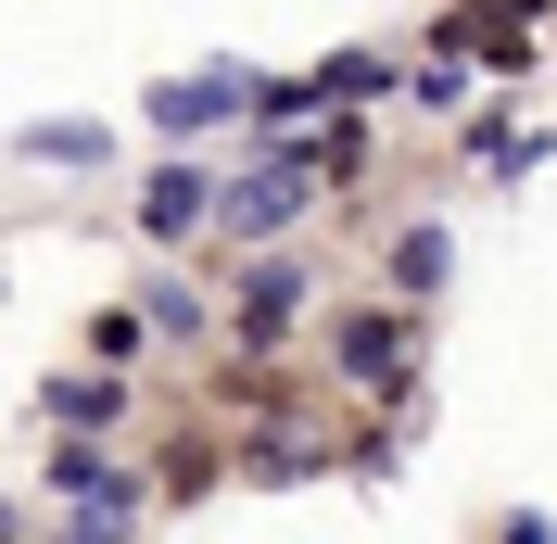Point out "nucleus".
I'll return each mask as SVG.
<instances>
[{
    "label": "nucleus",
    "mask_w": 557,
    "mask_h": 544,
    "mask_svg": "<svg viewBox=\"0 0 557 544\" xmlns=\"http://www.w3.org/2000/svg\"><path fill=\"white\" fill-rule=\"evenodd\" d=\"M228 102H253V76H242V64H215V76H177V89H152V114H165V127H215Z\"/></svg>",
    "instance_id": "nucleus-1"
},
{
    "label": "nucleus",
    "mask_w": 557,
    "mask_h": 544,
    "mask_svg": "<svg viewBox=\"0 0 557 544\" xmlns=\"http://www.w3.org/2000/svg\"><path fill=\"white\" fill-rule=\"evenodd\" d=\"M26 165H102V127H76V114H64V127H26Z\"/></svg>",
    "instance_id": "nucleus-2"
},
{
    "label": "nucleus",
    "mask_w": 557,
    "mask_h": 544,
    "mask_svg": "<svg viewBox=\"0 0 557 544\" xmlns=\"http://www.w3.org/2000/svg\"><path fill=\"white\" fill-rule=\"evenodd\" d=\"M343 368H355V380H393V368H406L393 317H355V330H343Z\"/></svg>",
    "instance_id": "nucleus-3"
},
{
    "label": "nucleus",
    "mask_w": 557,
    "mask_h": 544,
    "mask_svg": "<svg viewBox=\"0 0 557 544\" xmlns=\"http://www.w3.org/2000/svg\"><path fill=\"white\" fill-rule=\"evenodd\" d=\"M190 215H203V177H190V165H165V177H152V228H190Z\"/></svg>",
    "instance_id": "nucleus-4"
},
{
    "label": "nucleus",
    "mask_w": 557,
    "mask_h": 544,
    "mask_svg": "<svg viewBox=\"0 0 557 544\" xmlns=\"http://www.w3.org/2000/svg\"><path fill=\"white\" fill-rule=\"evenodd\" d=\"M393 279H406V292H431V279H444V228H406V240H393Z\"/></svg>",
    "instance_id": "nucleus-5"
},
{
    "label": "nucleus",
    "mask_w": 557,
    "mask_h": 544,
    "mask_svg": "<svg viewBox=\"0 0 557 544\" xmlns=\"http://www.w3.org/2000/svg\"><path fill=\"white\" fill-rule=\"evenodd\" d=\"M494 13H532V0H494Z\"/></svg>",
    "instance_id": "nucleus-6"
}]
</instances>
